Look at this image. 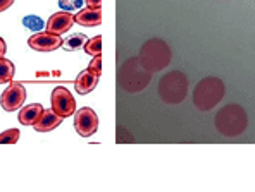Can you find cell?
<instances>
[{"mask_svg":"<svg viewBox=\"0 0 255 192\" xmlns=\"http://www.w3.org/2000/svg\"><path fill=\"white\" fill-rule=\"evenodd\" d=\"M152 72L141 64L140 57L128 59L121 65L118 74L119 88L125 89L128 93H140L148 86Z\"/></svg>","mask_w":255,"mask_h":192,"instance_id":"6da1fadb","label":"cell"},{"mask_svg":"<svg viewBox=\"0 0 255 192\" xmlns=\"http://www.w3.org/2000/svg\"><path fill=\"white\" fill-rule=\"evenodd\" d=\"M214 126L219 130V134L226 135V137H236V135L243 134L247 130L249 117L240 105H226L216 114Z\"/></svg>","mask_w":255,"mask_h":192,"instance_id":"7a4b0ae2","label":"cell"},{"mask_svg":"<svg viewBox=\"0 0 255 192\" xmlns=\"http://www.w3.org/2000/svg\"><path fill=\"white\" fill-rule=\"evenodd\" d=\"M224 98V82L219 77H205L195 86L193 105L200 112H209Z\"/></svg>","mask_w":255,"mask_h":192,"instance_id":"3957f363","label":"cell"},{"mask_svg":"<svg viewBox=\"0 0 255 192\" xmlns=\"http://www.w3.org/2000/svg\"><path fill=\"white\" fill-rule=\"evenodd\" d=\"M138 57H140L141 64L153 74V72H159V70L166 69V67L169 65L171 50L166 41L153 38V40L145 41Z\"/></svg>","mask_w":255,"mask_h":192,"instance_id":"277c9868","label":"cell"},{"mask_svg":"<svg viewBox=\"0 0 255 192\" xmlns=\"http://www.w3.org/2000/svg\"><path fill=\"white\" fill-rule=\"evenodd\" d=\"M188 95V79L181 70H171L159 82V96L167 105H179Z\"/></svg>","mask_w":255,"mask_h":192,"instance_id":"5b68a950","label":"cell"},{"mask_svg":"<svg viewBox=\"0 0 255 192\" xmlns=\"http://www.w3.org/2000/svg\"><path fill=\"white\" fill-rule=\"evenodd\" d=\"M50 103H52V110L59 117H62V119H67V117L76 114V100L69 93V89L64 88V86L54 88L50 96Z\"/></svg>","mask_w":255,"mask_h":192,"instance_id":"8992f818","label":"cell"},{"mask_svg":"<svg viewBox=\"0 0 255 192\" xmlns=\"http://www.w3.org/2000/svg\"><path fill=\"white\" fill-rule=\"evenodd\" d=\"M74 129L81 137H92L99 130V117L95 110L90 107H83L74 114Z\"/></svg>","mask_w":255,"mask_h":192,"instance_id":"52a82bcc","label":"cell"},{"mask_svg":"<svg viewBox=\"0 0 255 192\" xmlns=\"http://www.w3.org/2000/svg\"><path fill=\"white\" fill-rule=\"evenodd\" d=\"M26 101V89L21 82H10L7 89L0 96V105L5 112L19 110Z\"/></svg>","mask_w":255,"mask_h":192,"instance_id":"ba28073f","label":"cell"},{"mask_svg":"<svg viewBox=\"0 0 255 192\" xmlns=\"http://www.w3.org/2000/svg\"><path fill=\"white\" fill-rule=\"evenodd\" d=\"M28 45L29 48H33L36 52H43V54L45 52H54L62 47V36L52 35L48 31H38L33 36H29Z\"/></svg>","mask_w":255,"mask_h":192,"instance_id":"9c48e42d","label":"cell"},{"mask_svg":"<svg viewBox=\"0 0 255 192\" xmlns=\"http://www.w3.org/2000/svg\"><path fill=\"white\" fill-rule=\"evenodd\" d=\"M74 24V16L66 10H61V12H55L48 17L47 21V31L52 33V35H59L62 36L64 33H67Z\"/></svg>","mask_w":255,"mask_h":192,"instance_id":"30bf717a","label":"cell"},{"mask_svg":"<svg viewBox=\"0 0 255 192\" xmlns=\"http://www.w3.org/2000/svg\"><path fill=\"white\" fill-rule=\"evenodd\" d=\"M62 117H59L54 110H43V114L40 115L38 122L35 124V130L36 132H50V130L57 129L62 124Z\"/></svg>","mask_w":255,"mask_h":192,"instance_id":"8fae6325","label":"cell"},{"mask_svg":"<svg viewBox=\"0 0 255 192\" xmlns=\"http://www.w3.org/2000/svg\"><path fill=\"white\" fill-rule=\"evenodd\" d=\"M99 76H95V74H92L88 69L83 70V72H80V76L76 77V81H74V88H76V93L78 95H88L90 91H93V89L97 88V84H99Z\"/></svg>","mask_w":255,"mask_h":192,"instance_id":"7c38bea8","label":"cell"},{"mask_svg":"<svg viewBox=\"0 0 255 192\" xmlns=\"http://www.w3.org/2000/svg\"><path fill=\"white\" fill-rule=\"evenodd\" d=\"M74 22L81 26H86V28H95L102 22V10L100 9H81L80 12L74 16Z\"/></svg>","mask_w":255,"mask_h":192,"instance_id":"4fadbf2b","label":"cell"},{"mask_svg":"<svg viewBox=\"0 0 255 192\" xmlns=\"http://www.w3.org/2000/svg\"><path fill=\"white\" fill-rule=\"evenodd\" d=\"M43 114V107L40 103H31L26 105V107L19 108V115H17V120L22 126H35L38 122L40 115Z\"/></svg>","mask_w":255,"mask_h":192,"instance_id":"5bb4252c","label":"cell"},{"mask_svg":"<svg viewBox=\"0 0 255 192\" xmlns=\"http://www.w3.org/2000/svg\"><path fill=\"white\" fill-rule=\"evenodd\" d=\"M16 74V67L9 59H0V84H10Z\"/></svg>","mask_w":255,"mask_h":192,"instance_id":"9a60e30c","label":"cell"},{"mask_svg":"<svg viewBox=\"0 0 255 192\" xmlns=\"http://www.w3.org/2000/svg\"><path fill=\"white\" fill-rule=\"evenodd\" d=\"M86 41H88V38H86L85 35L76 33V35H71L69 38L62 40V48H64V50H69V52L80 50L81 47H85Z\"/></svg>","mask_w":255,"mask_h":192,"instance_id":"2e32d148","label":"cell"},{"mask_svg":"<svg viewBox=\"0 0 255 192\" xmlns=\"http://www.w3.org/2000/svg\"><path fill=\"white\" fill-rule=\"evenodd\" d=\"M83 48H85V52L88 55H93V57L100 55V54H102V36L97 35V36H93V38H90L85 43Z\"/></svg>","mask_w":255,"mask_h":192,"instance_id":"e0dca14e","label":"cell"},{"mask_svg":"<svg viewBox=\"0 0 255 192\" xmlns=\"http://www.w3.org/2000/svg\"><path fill=\"white\" fill-rule=\"evenodd\" d=\"M21 137L19 129H7L0 132V144H16Z\"/></svg>","mask_w":255,"mask_h":192,"instance_id":"ac0fdd59","label":"cell"},{"mask_svg":"<svg viewBox=\"0 0 255 192\" xmlns=\"http://www.w3.org/2000/svg\"><path fill=\"white\" fill-rule=\"evenodd\" d=\"M22 24H24V28L31 29V31L38 33L40 29L43 28V21L40 19L38 16H26L24 19H22Z\"/></svg>","mask_w":255,"mask_h":192,"instance_id":"d6986e66","label":"cell"},{"mask_svg":"<svg viewBox=\"0 0 255 192\" xmlns=\"http://www.w3.org/2000/svg\"><path fill=\"white\" fill-rule=\"evenodd\" d=\"M59 5H61L62 10L71 12V10L81 9L83 7V0H59Z\"/></svg>","mask_w":255,"mask_h":192,"instance_id":"ffe728a7","label":"cell"},{"mask_svg":"<svg viewBox=\"0 0 255 192\" xmlns=\"http://www.w3.org/2000/svg\"><path fill=\"white\" fill-rule=\"evenodd\" d=\"M88 70L92 74H95V76H102V57L100 55H97V57H93V60L90 62L88 65Z\"/></svg>","mask_w":255,"mask_h":192,"instance_id":"44dd1931","label":"cell"},{"mask_svg":"<svg viewBox=\"0 0 255 192\" xmlns=\"http://www.w3.org/2000/svg\"><path fill=\"white\" fill-rule=\"evenodd\" d=\"M85 2L90 9H100L102 7V0H85Z\"/></svg>","mask_w":255,"mask_h":192,"instance_id":"7402d4cb","label":"cell"},{"mask_svg":"<svg viewBox=\"0 0 255 192\" xmlns=\"http://www.w3.org/2000/svg\"><path fill=\"white\" fill-rule=\"evenodd\" d=\"M14 3V0H0V12H3V10H7L10 5Z\"/></svg>","mask_w":255,"mask_h":192,"instance_id":"603a6c76","label":"cell"},{"mask_svg":"<svg viewBox=\"0 0 255 192\" xmlns=\"http://www.w3.org/2000/svg\"><path fill=\"white\" fill-rule=\"evenodd\" d=\"M5 52H7V45H5V41L0 38V59H2L3 55H5Z\"/></svg>","mask_w":255,"mask_h":192,"instance_id":"cb8c5ba5","label":"cell"}]
</instances>
